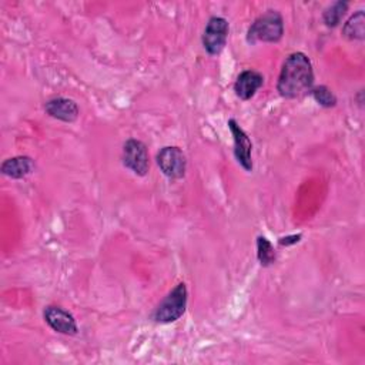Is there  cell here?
Wrapping results in <instances>:
<instances>
[{
    "mask_svg": "<svg viewBox=\"0 0 365 365\" xmlns=\"http://www.w3.org/2000/svg\"><path fill=\"white\" fill-rule=\"evenodd\" d=\"M314 84V71L309 58L295 51L282 63L277 90L285 98H298L311 91Z\"/></svg>",
    "mask_w": 365,
    "mask_h": 365,
    "instance_id": "obj_1",
    "label": "cell"
},
{
    "mask_svg": "<svg viewBox=\"0 0 365 365\" xmlns=\"http://www.w3.org/2000/svg\"><path fill=\"white\" fill-rule=\"evenodd\" d=\"M284 34V20L277 10H268L251 23L247 31V41L255 44L258 41L277 43Z\"/></svg>",
    "mask_w": 365,
    "mask_h": 365,
    "instance_id": "obj_2",
    "label": "cell"
},
{
    "mask_svg": "<svg viewBox=\"0 0 365 365\" xmlns=\"http://www.w3.org/2000/svg\"><path fill=\"white\" fill-rule=\"evenodd\" d=\"M187 308V287L184 282L177 284L157 305L153 319L158 324H170L182 317Z\"/></svg>",
    "mask_w": 365,
    "mask_h": 365,
    "instance_id": "obj_3",
    "label": "cell"
},
{
    "mask_svg": "<svg viewBox=\"0 0 365 365\" xmlns=\"http://www.w3.org/2000/svg\"><path fill=\"white\" fill-rule=\"evenodd\" d=\"M157 164L163 174L170 180H180L185 175L187 160L181 148L175 145L163 147L157 153Z\"/></svg>",
    "mask_w": 365,
    "mask_h": 365,
    "instance_id": "obj_4",
    "label": "cell"
},
{
    "mask_svg": "<svg viewBox=\"0 0 365 365\" xmlns=\"http://www.w3.org/2000/svg\"><path fill=\"white\" fill-rule=\"evenodd\" d=\"M228 21L224 17L214 16L208 20L202 33V47L210 56H217L222 51L228 37Z\"/></svg>",
    "mask_w": 365,
    "mask_h": 365,
    "instance_id": "obj_5",
    "label": "cell"
},
{
    "mask_svg": "<svg viewBox=\"0 0 365 365\" xmlns=\"http://www.w3.org/2000/svg\"><path fill=\"white\" fill-rule=\"evenodd\" d=\"M123 164L135 175L144 177L148 171V153L143 141L130 138L123 145Z\"/></svg>",
    "mask_w": 365,
    "mask_h": 365,
    "instance_id": "obj_6",
    "label": "cell"
},
{
    "mask_svg": "<svg viewBox=\"0 0 365 365\" xmlns=\"http://www.w3.org/2000/svg\"><path fill=\"white\" fill-rule=\"evenodd\" d=\"M228 128L234 138V157L245 171H252V143L247 133L234 120H228Z\"/></svg>",
    "mask_w": 365,
    "mask_h": 365,
    "instance_id": "obj_7",
    "label": "cell"
},
{
    "mask_svg": "<svg viewBox=\"0 0 365 365\" xmlns=\"http://www.w3.org/2000/svg\"><path fill=\"white\" fill-rule=\"evenodd\" d=\"M43 317H44V321L48 324V327L58 334L76 335L78 332V327L74 317L68 311L60 307H56V305L46 307Z\"/></svg>",
    "mask_w": 365,
    "mask_h": 365,
    "instance_id": "obj_8",
    "label": "cell"
},
{
    "mask_svg": "<svg viewBox=\"0 0 365 365\" xmlns=\"http://www.w3.org/2000/svg\"><path fill=\"white\" fill-rule=\"evenodd\" d=\"M44 111L60 121L74 123L78 117V106L74 100L66 97H56L44 104Z\"/></svg>",
    "mask_w": 365,
    "mask_h": 365,
    "instance_id": "obj_9",
    "label": "cell"
},
{
    "mask_svg": "<svg viewBox=\"0 0 365 365\" xmlns=\"http://www.w3.org/2000/svg\"><path fill=\"white\" fill-rule=\"evenodd\" d=\"M264 84V77L255 70H244L238 74L234 83L235 96L244 101L254 97L257 90Z\"/></svg>",
    "mask_w": 365,
    "mask_h": 365,
    "instance_id": "obj_10",
    "label": "cell"
},
{
    "mask_svg": "<svg viewBox=\"0 0 365 365\" xmlns=\"http://www.w3.org/2000/svg\"><path fill=\"white\" fill-rule=\"evenodd\" d=\"M34 161L29 155H17L13 158H7L1 164V173L10 178L20 180L24 178L26 175L31 174L34 171Z\"/></svg>",
    "mask_w": 365,
    "mask_h": 365,
    "instance_id": "obj_11",
    "label": "cell"
},
{
    "mask_svg": "<svg viewBox=\"0 0 365 365\" xmlns=\"http://www.w3.org/2000/svg\"><path fill=\"white\" fill-rule=\"evenodd\" d=\"M342 34L348 40H364L365 38V13L358 10L354 13L342 27Z\"/></svg>",
    "mask_w": 365,
    "mask_h": 365,
    "instance_id": "obj_12",
    "label": "cell"
},
{
    "mask_svg": "<svg viewBox=\"0 0 365 365\" xmlns=\"http://www.w3.org/2000/svg\"><path fill=\"white\" fill-rule=\"evenodd\" d=\"M346 10H348V3L346 1L339 0V1H335L334 4H331L328 9H325V11L322 14V20H324L325 26L327 27H336L341 23Z\"/></svg>",
    "mask_w": 365,
    "mask_h": 365,
    "instance_id": "obj_13",
    "label": "cell"
},
{
    "mask_svg": "<svg viewBox=\"0 0 365 365\" xmlns=\"http://www.w3.org/2000/svg\"><path fill=\"white\" fill-rule=\"evenodd\" d=\"M257 258L262 267H269L277 258L272 244L262 235L257 238Z\"/></svg>",
    "mask_w": 365,
    "mask_h": 365,
    "instance_id": "obj_14",
    "label": "cell"
},
{
    "mask_svg": "<svg viewBox=\"0 0 365 365\" xmlns=\"http://www.w3.org/2000/svg\"><path fill=\"white\" fill-rule=\"evenodd\" d=\"M311 96L314 97V100L319 104V106H322V107H325V108H331V107H334L335 104H336V97H335V94L327 87V86H318V87H314V88H311Z\"/></svg>",
    "mask_w": 365,
    "mask_h": 365,
    "instance_id": "obj_15",
    "label": "cell"
},
{
    "mask_svg": "<svg viewBox=\"0 0 365 365\" xmlns=\"http://www.w3.org/2000/svg\"><path fill=\"white\" fill-rule=\"evenodd\" d=\"M301 234H294V235H287V237H282V238H279V241H278V244L279 245H285V247H288V245H292V244H297V242H299L301 241Z\"/></svg>",
    "mask_w": 365,
    "mask_h": 365,
    "instance_id": "obj_16",
    "label": "cell"
}]
</instances>
